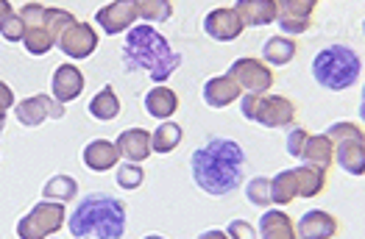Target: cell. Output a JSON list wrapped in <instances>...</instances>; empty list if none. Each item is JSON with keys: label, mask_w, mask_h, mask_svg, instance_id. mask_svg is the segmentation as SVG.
Masks as SVG:
<instances>
[{"label": "cell", "mask_w": 365, "mask_h": 239, "mask_svg": "<svg viewBox=\"0 0 365 239\" xmlns=\"http://www.w3.org/2000/svg\"><path fill=\"white\" fill-rule=\"evenodd\" d=\"M240 115L265 128H290L296 120V103L284 95H243Z\"/></svg>", "instance_id": "5"}, {"label": "cell", "mask_w": 365, "mask_h": 239, "mask_svg": "<svg viewBox=\"0 0 365 239\" xmlns=\"http://www.w3.org/2000/svg\"><path fill=\"white\" fill-rule=\"evenodd\" d=\"M67 228L73 239H123L125 206L106 192H92L70 211Z\"/></svg>", "instance_id": "3"}, {"label": "cell", "mask_w": 365, "mask_h": 239, "mask_svg": "<svg viewBox=\"0 0 365 239\" xmlns=\"http://www.w3.org/2000/svg\"><path fill=\"white\" fill-rule=\"evenodd\" d=\"M198 239H229V237H226V231H217V228H212V231H204Z\"/></svg>", "instance_id": "39"}, {"label": "cell", "mask_w": 365, "mask_h": 239, "mask_svg": "<svg viewBox=\"0 0 365 239\" xmlns=\"http://www.w3.org/2000/svg\"><path fill=\"white\" fill-rule=\"evenodd\" d=\"M192 181L212 198L232 195L245 173V153L235 139H210L190 159Z\"/></svg>", "instance_id": "1"}, {"label": "cell", "mask_w": 365, "mask_h": 239, "mask_svg": "<svg viewBox=\"0 0 365 239\" xmlns=\"http://www.w3.org/2000/svg\"><path fill=\"white\" fill-rule=\"evenodd\" d=\"M134 20H137V6L134 3H125V0H118V3H106L98 14H95V23L106 33H123V31L134 28Z\"/></svg>", "instance_id": "12"}, {"label": "cell", "mask_w": 365, "mask_h": 239, "mask_svg": "<svg viewBox=\"0 0 365 239\" xmlns=\"http://www.w3.org/2000/svg\"><path fill=\"white\" fill-rule=\"evenodd\" d=\"M299 159L304 161L307 167H315V170L327 173L332 167V161H335V145H332V139L327 134H315V137L309 134Z\"/></svg>", "instance_id": "16"}, {"label": "cell", "mask_w": 365, "mask_h": 239, "mask_svg": "<svg viewBox=\"0 0 365 239\" xmlns=\"http://www.w3.org/2000/svg\"><path fill=\"white\" fill-rule=\"evenodd\" d=\"M245 95H265V92L274 87V73L268 64H262L259 59H251V56H243L237 59L229 73H226Z\"/></svg>", "instance_id": "8"}, {"label": "cell", "mask_w": 365, "mask_h": 239, "mask_svg": "<svg viewBox=\"0 0 365 239\" xmlns=\"http://www.w3.org/2000/svg\"><path fill=\"white\" fill-rule=\"evenodd\" d=\"M73 23H78V20H76L70 11H64V9H48V6H45V28H48V33H51L56 42H59V36L70 28Z\"/></svg>", "instance_id": "31"}, {"label": "cell", "mask_w": 365, "mask_h": 239, "mask_svg": "<svg viewBox=\"0 0 365 239\" xmlns=\"http://www.w3.org/2000/svg\"><path fill=\"white\" fill-rule=\"evenodd\" d=\"M67 223L64 203H51L42 201L17 223V237L20 239H48Z\"/></svg>", "instance_id": "6"}, {"label": "cell", "mask_w": 365, "mask_h": 239, "mask_svg": "<svg viewBox=\"0 0 365 239\" xmlns=\"http://www.w3.org/2000/svg\"><path fill=\"white\" fill-rule=\"evenodd\" d=\"M245 198L254 203V206H271V179L265 176H257L254 181H248V189H245Z\"/></svg>", "instance_id": "32"}, {"label": "cell", "mask_w": 365, "mask_h": 239, "mask_svg": "<svg viewBox=\"0 0 365 239\" xmlns=\"http://www.w3.org/2000/svg\"><path fill=\"white\" fill-rule=\"evenodd\" d=\"M179 109V97L170 87H153L148 95H145V112L151 115L153 120H168L176 115Z\"/></svg>", "instance_id": "23"}, {"label": "cell", "mask_w": 365, "mask_h": 239, "mask_svg": "<svg viewBox=\"0 0 365 239\" xmlns=\"http://www.w3.org/2000/svg\"><path fill=\"white\" fill-rule=\"evenodd\" d=\"M84 167L92 170V173H106V170H112L115 164H118V159H120V150L115 142H109V139H92L90 145L84 148Z\"/></svg>", "instance_id": "19"}, {"label": "cell", "mask_w": 365, "mask_h": 239, "mask_svg": "<svg viewBox=\"0 0 365 239\" xmlns=\"http://www.w3.org/2000/svg\"><path fill=\"white\" fill-rule=\"evenodd\" d=\"M87 112H90V117L101 120V122L115 120L120 115V97H118V92L112 90V87H103V90L98 92L90 103H87Z\"/></svg>", "instance_id": "24"}, {"label": "cell", "mask_w": 365, "mask_h": 239, "mask_svg": "<svg viewBox=\"0 0 365 239\" xmlns=\"http://www.w3.org/2000/svg\"><path fill=\"white\" fill-rule=\"evenodd\" d=\"M327 137L332 139V145H340V142H349V139H363V128L354 125V122H332L327 128Z\"/></svg>", "instance_id": "33"}, {"label": "cell", "mask_w": 365, "mask_h": 239, "mask_svg": "<svg viewBox=\"0 0 365 239\" xmlns=\"http://www.w3.org/2000/svg\"><path fill=\"white\" fill-rule=\"evenodd\" d=\"M9 11H11V3H9V0H0V20H3Z\"/></svg>", "instance_id": "40"}, {"label": "cell", "mask_w": 365, "mask_h": 239, "mask_svg": "<svg viewBox=\"0 0 365 239\" xmlns=\"http://www.w3.org/2000/svg\"><path fill=\"white\" fill-rule=\"evenodd\" d=\"M184 61L182 53L170 51L168 39L153 28V26H134L125 33L123 42V64L125 73L148 70L153 84H165Z\"/></svg>", "instance_id": "2"}, {"label": "cell", "mask_w": 365, "mask_h": 239, "mask_svg": "<svg viewBox=\"0 0 365 239\" xmlns=\"http://www.w3.org/2000/svg\"><path fill=\"white\" fill-rule=\"evenodd\" d=\"M296 42L290 39V36H271L265 45H262V59L268 61V64H276V67H282V64H290L293 56H296Z\"/></svg>", "instance_id": "27"}, {"label": "cell", "mask_w": 365, "mask_h": 239, "mask_svg": "<svg viewBox=\"0 0 365 239\" xmlns=\"http://www.w3.org/2000/svg\"><path fill=\"white\" fill-rule=\"evenodd\" d=\"M0 33H3V39H6V42H23V33H26V26H23L20 14L9 11V14H6L3 20H0Z\"/></svg>", "instance_id": "35"}, {"label": "cell", "mask_w": 365, "mask_h": 239, "mask_svg": "<svg viewBox=\"0 0 365 239\" xmlns=\"http://www.w3.org/2000/svg\"><path fill=\"white\" fill-rule=\"evenodd\" d=\"M143 239H165V237H159V234H148V237H143Z\"/></svg>", "instance_id": "41"}, {"label": "cell", "mask_w": 365, "mask_h": 239, "mask_svg": "<svg viewBox=\"0 0 365 239\" xmlns=\"http://www.w3.org/2000/svg\"><path fill=\"white\" fill-rule=\"evenodd\" d=\"M14 109V92L6 81H0V122H6V112Z\"/></svg>", "instance_id": "38"}, {"label": "cell", "mask_w": 365, "mask_h": 239, "mask_svg": "<svg viewBox=\"0 0 365 239\" xmlns=\"http://www.w3.org/2000/svg\"><path fill=\"white\" fill-rule=\"evenodd\" d=\"M318 9L315 0H282L276 3V23L290 36H299L312 26V11Z\"/></svg>", "instance_id": "10"}, {"label": "cell", "mask_w": 365, "mask_h": 239, "mask_svg": "<svg viewBox=\"0 0 365 239\" xmlns=\"http://www.w3.org/2000/svg\"><path fill=\"white\" fill-rule=\"evenodd\" d=\"M307 137H309V134H307L302 125H290V134H287V153L299 159V156H302V148H304V142H307Z\"/></svg>", "instance_id": "36"}, {"label": "cell", "mask_w": 365, "mask_h": 239, "mask_svg": "<svg viewBox=\"0 0 365 239\" xmlns=\"http://www.w3.org/2000/svg\"><path fill=\"white\" fill-rule=\"evenodd\" d=\"M360 75H363V61L346 45H329L312 59V78L324 90H349L360 81Z\"/></svg>", "instance_id": "4"}, {"label": "cell", "mask_w": 365, "mask_h": 239, "mask_svg": "<svg viewBox=\"0 0 365 239\" xmlns=\"http://www.w3.org/2000/svg\"><path fill=\"white\" fill-rule=\"evenodd\" d=\"M235 14L240 17V23L259 28V26H271L276 23V0H240L235 3Z\"/></svg>", "instance_id": "17"}, {"label": "cell", "mask_w": 365, "mask_h": 239, "mask_svg": "<svg viewBox=\"0 0 365 239\" xmlns=\"http://www.w3.org/2000/svg\"><path fill=\"white\" fill-rule=\"evenodd\" d=\"M14 117L20 125H26V128H36V125H42L45 120H61L64 117V106L56 103L53 97H48V95H31L26 100H20L17 106H14Z\"/></svg>", "instance_id": "9"}, {"label": "cell", "mask_w": 365, "mask_h": 239, "mask_svg": "<svg viewBox=\"0 0 365 239\" xmlns=\"http://www.w3.org/2000/svg\"><path fill=\"white\" fill-rule=\"evenodd\" d=\"M182 139H184V131L179 122H162L151 134V153H159V156L173 153V150L182 145Z\"/></svg>", "instance_id": "25"}, {"label": "cell", "mask_w": 365, "mask_h": 239, "mask_svg": "<svg viewBox=\"0 0 365 239\" xmlns=\"http://www.w3.org/2000/svg\"><path fill=\"white\" fill-rule=\"evenodd\" d=\"M259 234H262L259 239H299L296 237L293 220L279 209L265 211V214L259 217Z\"/></svg>", "instance_id": "22"}, {"label": "cell", "mask_w": 365, "mask_h": 239, "mask_svg": "<svg viewBox=\"0 0 365 239\" xmlns=\"http://www.w3.org/2000/svg\"><path fill=\"white\" fill-rule=\"evenodd\" d=\"M115 145L120 150V156H125L131 164H140L151 156V134L145 128H125Z\"/></svg>", "instance_id": "18"}, {"label": "cell", "mask_w": 365, "mask_h": 239, "mask_svg": "<svg viewBox=\"0 0 365 239\" xmlns=\"http://www.w3.org/2000/svg\"><path fill=\"white\" fill-rule=\"evenodd\" d=\"M293 176H296V192H299V198H315L327 186V173H321L315 167H307V164L296 167Z\"/></svg>", "instance_id": "26"}, {"label": "cell", "mask_w": 365, "mask_h": 239, "mask_svg": "<svg viewBox=\"0 0 365 239\" xmlns=\"http://www.w3.org/2000/svg\"><path fill=\"white\" fill-rule=\"evenodd\" d=\"M78 195V181L73 176H53L42 186V198L51 201V203H67Z\"/></svg>", "instance_id": "28"}, {"label": "cell", "mask_w": 365, "mask_h": 239, "mask_svg": "<svg viewBox=\"0 0 365 239\" xmlns=\"http://www.w3.org/2000/svg\"><path fill=\"white\" fill-rule=\"evenodd\" d=\"M20 20L26 26L23 33V45L31 56H45L56 48V39L45 28V6L42 3H26L20 11Z\"/></svg>", "instance_id": "7"}, {"label": "cell", "mask_w": 365, "mask_h": 239, "mask_svg": "<svg viewBox=\"0 0 365 239\" xmlns=\"http://www.w3.org/2000/svg\"><path fill=\"white\" fill-rule=\"evenodd\" d=\"M240 95H243V90L229 75H215L204 84V103L210 109H223V106L240 100Z\"/></svg>", "instance_id": "20"}, {"label": "cell", "mask_w": 365, "mask_h": 239, "mask_svg": "<svg viewBox=\"0 0 365 239\" xmlns=\"http://www.w3.org/2000/svg\"><path fill=\"white\" fill-rule=\"evenodd\" d=\"M98 31L92 28L90 23H73L70 28L64 31L56 42L61 53L67 59H90L92 53L98 51Z\"/></svg>", "instance_id": "11"}, {"label": "cell", "mask_w": 365, "mask_h": 239, "mask_svg": "<svg viewBox=\"0 0 365 239\" xmlns=\"http://www.w3.org/2000/svg\"><path fill=\"white\" fill-rule=\"evenodd\" d=\"M134 6H137V17L151 23H168L173 14V6L168 0H134Z\"/></svg>", "instance_id": "30"}, {"label": "cell", "mask_w": 365, "mask_h": 239, "mask_svg": "<svg viewBox=\"0 0 365 239\" xmlns=\"http://www.w3.org/2000/svg\"><path fill=\"white\" fill-rule=\"evenodd\" d=\"M51 92H53V100L56 103H70L76 100L81 92H84V75L76 64H61L59 70L53 73V81H51Z\"/></svg>", "instance_id": "14"}, {"label": "cell", "mask_w": 365, "mask_h": 239, "mask_svg": "<svg viewBox=\"0 0 365 239\" xmlns=\"http://www.w3.org/2000/svg\"><path fill=\"white\" fill-rule=\"evenodd\" d=\"M296 198H299V192H296V176H293V170H282L279 176L271 179V203L284 206V203H290Z\"/></svg>", "instance_id": "29"}, {"label": "cell", "mask_w": 365, "mask_h": 239, "mask_svg": "<svg viewBox=\"0 0 365 239\" xmlns=\"http://www.w3.org/2000/svg\"><path fill=\"white\" fill-rule=\"evenodd\" d=\"M3 131H6V122H0V134H3Z\"/></svg>", "instance_id": "42"}, {"label": "cell", "mask_w": 365, "mask_h": 239, "mask_svg": "<svg viewBox=\"0 0 365 239\" xmlns=\"http://www.w3.org/2000/svg\"><path fill=\"white\" fill-rule=\"evenodd\" d=\"M204 31L217 42H232L243 33V23L235 14V9H215L204 17Z\"/></svg>", "instance_id": "15"}, {"label": "cell", "mask_w": 365, "mask_h": 239, "mask_svg": "<svg viewBox=\"0 0 365 239\" xmlns=\"http://www.w3.org/2000/svg\"><path fill=\"white\" fill-rule=\"evenodd\" d=\"M335 159L349 176H363L365 173V139H349V142L335 145Z\"/></svg>", "instance_id": "21"}, {"label": "cell", "mask_w": 365, "mask_h": 239, "mask_svg": "<svg viewBox=\"0 0 365 239\" xmlns=\"http://www.w3.org/2000/svg\"><path fill=\"white\" fill-rule=\"evenodd\" d=\"M226 237L229 239H257V228L245 220H232L229 228H226Z\"/></svg>", "instance_id": "37"}, {"label": "cell", "mask_w": 365, "mask_h": 239, "mask_svg": "<svg viewBox=\"0 0 365 239\" xmlns=\"http://www.w3.org/2000/svg\"><path fill=\"white\" fill-rule=\"evenodd\" d=\"M143 181H145V173H143L140 164L125 161V164L118 167V184H120L123 189H137V186H143Z\"/></svg>", "instance_id": "34"}, {"label": "cell", "mask_w": 365, "mask_h": 239, "mask_svg": "<svg viewBox=\"0 0 365 239\" xmlns=\"http://www.w3.org/2000/svg\"><path fill=\"white\" fill-rule=\"evenodd\" d=\"M296 237L299 239H332L337 237V220L329 211L309 209L302 214L299 225H296Z\"/></svg>", "instance_id": "13"}]
</instances>
